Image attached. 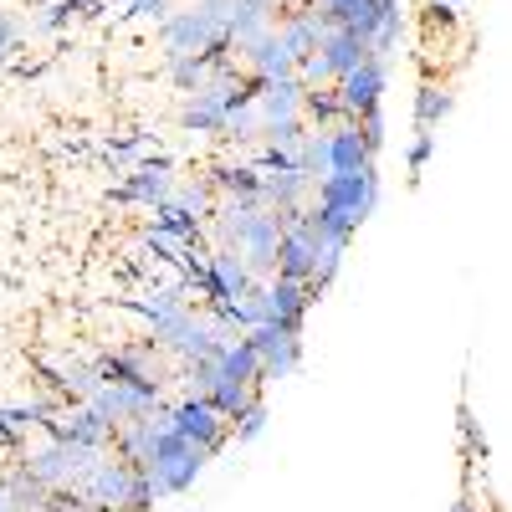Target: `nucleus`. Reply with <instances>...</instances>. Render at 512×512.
<instances>
[{"instance_id": "1", "label": "nucleus", "mask_w": 512, "mask_h": 512, "mask_svg": "<svg viewBox=\"0 0 512 512\" xmlns=\"http://www.w3.org/2000/svg\"><path fill=\"white\" fill-rule=\"evenodd\" d=\"M159 47H164V57H205L210 67H216V62L231 57V31H226L221 16L200 11L190 0L185 11H169L159 21Z\"/></svg>"}, {"instance_id": "2", "label": "nucleus", "mask_w": 512, "mask_h": 512, "mask_svg": "<svg viewBox=\"0 0 512 512\" xmlns=\"http://www.w3.org/2000/svg\"><path fill=\"white\" fill-rule=\"evenodd\" d=\"M205 461H210V451L205 446H195V441H185L175 425L154 441V451H149V482H154V492L159 497H185L195 482H200V472H205Z\"/></svg>"}, {"instance_id": "3", "label": "nucleus", "mask_w": 512, "mask_h": 512, "mask_svg": "<svg viewBox=\"0 0 512 512\" xmlns=\"http://www.w3.org/2000/svg\"><path fill=\"white\" fill-rule=\"evenodd\" d=\"M103 456H108V451L72 446V441H62V436H47L41 446H31V451H26V477H31V482H41L47 492H72V487H77L82 477H88Z\"/></svg>"}, {"instance_id": "4", "label": "nucleus", "mask_w": 512, "mask_h": 512, "mask_svg": "<svg viewBox=\"0 0 512 512\" xmlns=\"http://www.w3.org/2000/svg\"><path fill=\"white\" fill-rule=\"evenodd\" d=\"M313 190H318L313 205H328V210H338L349 226H364V221L374 216L384 185H379V169L369 164V169H359V175H323Z\"/></svg>"}, {"instance_id": "5", "label": "nucleus", "mask_w": 512, "mask_h": 512, "mask_svg": "<svg viewBox=\"0 0 512 512\" xmlns=\"http://www.w3.org/2000/svg\"><path fill=\"white\" fill-rule=\"evenodd\" d=\"M246 344L262 359V384L267 379H292L303 364V328H282V323H256L241 333Z\"/></svg>"}, {"instance_id": "6", "label": "nucleus", "mask_w": 512, "mask_h": 512, "mask_svg": "<svg viewBox=\"0 0 512 512\" xmlns=\"http://www.w3.org/2000/svg\"><path fill=\"white\" fill-rule=\"evenodd\" d=\"M134 472H139V466H128L118 456H103L93 472L72 487V497L88 507V512H123L128 507V492H134Z\"/></svg>"}, {"instance_id": "7", "label": "nucleus", "mask_w": 512, "mask_h": 512, "mask_svg": "<svg viewBox=\"0 0 512 512\" xmlns=\"http://www.w3.org/2000/svg\"><path fill=\"white\" fill-rule=\"evenodd\" d=\"M169 420H175V431L195 446H205L210 456H216L226 441H231V420L210 405L205 395H180V400H169Z\"/></svg>"}, {"instance_id": "8", "label": "nucleus", "mask_w": 512, "mask_h": 512, "mask_svg": "<svg viewBox=\"0 0 512 512\" xmlns=\"http://www.w3.org/2000/svg\"><path fill=\"white\" fill-rule=\"evenodd\" d=\"M226 338H236L221 318H210V313H200V308H190V318L169 333V338H159V349L169 354V359H180V364H190V359H216L221 354V344Z\"/></svg>"}, {"instance_id": "9", "label": "nucleus", "mask_w": 512, "mask_h": 512, "mask_svg": "<svg viewBox=\"0 0 512 512\" xmlns=\"http://www.w3.org/2000/svg\"><path fill=\"white\" fill-rule=\"evenodd\" d=\"M256 303H262V323H282V328H303V318L313 313V287L308 282H287V277H267L256 282Z\"/></svg>"}, {"instance_id": "10", "label": "nucleus", "mask_w": 512, "mask_h": 512, "mask_svg": "<svg viewBox=\"0 0 512 512\" xmlns=\"http://www.w3.org/2000/svg\"><path fill=\"white\" fill-rule=\"evenodd\" d=\"M256 287V277L246 272V262L236 251H226V246H210L205 251V303L210 308H221V303H236V297H246Z\"/></svg>"}, {"instance_id": "11", "label": "nucleus", "mask_w": 512, "mask_h": 512, "mask_svg": "<svg viewBox=\"0 0 512 512\" xmlns=\"http://www.w3.org/2000/svg\"><path fill=\"white\" fill-rule=\"evenodd\" d=\"M384 82H390V67H379V62L369 57V62H359L354 72L333 77V98H338V108H344L349 118H359V113H369V108L384 103Z\"/></svg>"}, {"instance_id": "12", "label": "nucleus", "mask_w": 512, "mask_h": 512, "mask_svg": "<svg viewBox=\"0 0 512 512\" xmlns=\"http://www.w3.org/2000/svg\"><path fill=\"white\" fill-rule=\"evenodd\" d=\"M47 431L72 441V446H93V451H108L113 446V425L93 410V405H67V410H52L47 415Z\"/></svg>"}, {"instance_id": "13", "label": "nucleus", "mask_w": 512, "mask_h": 512, "mask_svg": "<svg viewBox=\"0 0 512 512\" xmlns=\"http://www.w3.org/2000/svg\"><path fill=\"white\" fill-rule=\"evenodd\" d=\"M169 190H175V164H169V159H144V164H134L123 175L118 200H128V205H159V200H169Z\"/></svg>"}, {"instance_id": "14", "label": "nucleus", "mask_w": 512, "mask_h": 512, "mask_svg": "<svg viewBox=\"0 0 512 512\" xmlns=\"http://www.w3.org/2000/svg\"><path fill=\"white\" fill-rule=\"evenodd\" d=\"M272 31L282 36V47L292 52V62H303V57L318 52V41H323V31H328V16L313 11V6H297V11H282Z\"/></svg>"}, {"instance_id": "15", "label": "nucleus", "mask_w": 512, "mask_h": 512, "mask_svg": "<svg viewBox=\"0 0 512 512\" xmlns=\"http://www.w3.org/2000/svg\"><path fill=\"white\" fill-rule=\"evenodd\" d=\"M241 72L251 77V82H272V77H292V52L282 47V36L277 31H262V36H256L251 41V47H241Z\"/></svg>"}, {"instance_id": "16", "label": "nucleus", "mask_w": 512, "mask_h": 512, "mask_svg": "<svg viewBox=\"0 0 512 512\" xmlns=\"http://www.w3.org/2000/svg\"><path fill=\"white\" fill-rule=\"evenodd\" d=\"M297 108H303V82H297V77L256 82V113H262V128L267 123H303Z\"/></svg>"}, {"instance_id": "17", "label": "nucleus", "mask_w": 512, "mask_h": 512, "mask_svg": "<svg viewBox=\"0 0 512 512\" xmlns=\"http://www.w3.org/2000/svg\"><path fill=\"white\" fill-rule=\"evenodd\" d=\"M205 185L216 190V200H231V205H262V175L246 164V159H236V164H216L205 175Z\"/></svg>"}, {"instance_id": "18", "label": "nucleus", "mask_w": 512, "mask_h": 512, "mask_svg": "<svg viewBox=\"0 0 512 512\" xmlns=\"http://www.w3.org/2000/svg\"><path fill=\"white\" fill-rule=\"evenodd\" d=\"M369 164H374V154L359 139V123L354 118L333 123L328 128V175H359V169H369Z\"/></svg>"}, {"instance_id": "19", "label": "nucleus", "mask_w": 512, "mask_h": 512, "mask_svg": "<svg viewBox=\"0 0 512 512\" xmlns=\"http://www.w3.org/2000/svg\"><path fill=\"white\" fill-rule=\"evenodd\" d=\"M277 26V6L272 0H236L231 6V16H226V31H231V52H241V47H251L262 31H272Z\"/></svg>"}, {"instance_id": "20", "label": "nucleus", "mask_w": 512, "mask_h": 512, "mask_svg": "<svg viewBox=\"0 0 512 512\" xmlns=\"http://www.w3.org/2000/svg\"><path fill=\"white\" fill-rule=\"evenodd\" d=\"M313 195V180L303 175V169H282V175H262V210H277V216H287V210H303Z\"/></svg>"}, {"instance_id": "21", "label": "nucleus", "mask_w": 512, "mask_h": 512, "mask_svg": "<svg viewBox=\"0 0 512 512\" xmlns=\"http://www.w3.org/2000/svg\"><path fill=\"white\" fill-rule=\"evenodd\" d=\"M318 57L328 62L333 77H344V72H354L359 62H369V47H364L354 31H344V26L328 21V31H323V41H318Z\"/></svg>"}, {"instance_id": "22", "label": "nucleus", "mask_w": 512, "mask_h": 512, "mask_svg": "<svg viewBox=\"0 0 512 512\" xmlns=\"http://www.w3.org/2000/svg\"><path fill=\"white\" fill-rule=\"evenodd\" d=\"M216 374L221 379H236V384H256L262 390V359H256V349L246 344V338H226L221 354H216Z\"/></svg>"}, {"instance_id": "23", "label": "nucleus", "mask_w": 512, "mask_h": 512, "mask_svg": "<svg viewBox=\"0 0 512 512\" xmlns=\"http://www.w3.org/2000/svg\"><path fill=\"white\" fill-rule=\"evenodd\" d=\"M451 108H456V93L451 88H441V82H420L415 88V128H436L451 118Z\"/></svg>"}, {"instance_id": "24", "label": "nucleus", "mask_w": 512, "mask_h": 512, "mask_svg": "<svg viewBox=\"0 0 512 512\" xmlns=\"http://www.w3.org/2000/svg\"><path fill=\"white\" fill-rule=\"evenodd\" d=\"M297 118H303V128H333V123H344L349 113L338 108L333 82H328V88H303V108H297Z\"/></svg>"}, {"instance_id": "25", "label": "nucleus", "mask_w": 512, "mask_h": 512, "mask_svg": "<svg viewBox=\"0 0 512 512\" xmlns=\"http://www.w3.org/2000/svg\"><path fill=\"white\" fill-rule=\"evenodd\" d=\"M297 169L318 185L328 175V128H303V144H297Z\"/></svg>"}, {"instance_id": "26", "label": "nucleus", "mask_w": 512, "mask_h": 512, "mask_svg": "<svg viewBox=\"0 0 512 512\" xmlns=\"http://www.w3.org/2000/svg\"><path fill=\"white\" fill-rule=\"evenodd\" d=\"M256 395H262V390H256V384H236V379H216V384H210V390H205V400L216 405V410H221L226 420H236V415H241V410H246V405H251Z\"/></svg>"}, {"instance_id": "27", "label": "nucleus", "mask_w": 512, "mask_h": 512, "mask_svg": "<svg viewBox=\"0 0 512 512\" xmlns=\"http://www.w3.org/2000/svg\"><path fill=\"white\" fill-rule=\"evenodd\" d=\"M154 226L169 236H185V241H205V221H195L190 210H180L175 200H159L154 205Z\"/></svg>"}, {"instance_id": "28", "label": "nucleus", "mask_w": 512, "mask_h": 512, "mask_svg": "<svg viewBox=\"0 0 512 512\" xmlns=\"http://www.w3.org/2000/svg\"><path fill=\"white\" fill-rule=\"evenodd\" d=\"M221 139H226V144H236V149L262 144V113H256V103H246V108H236V113L226 118Z\"/></svg>"}, {"instance_id": "29", "label": "nucleus", "mask_w": 512, "mask_h": 512, "mask_svg": "<svg viewBox=\"0 0 512 512\" xmlns=\"http://www.w3.org/2000/svg\"><path fill=\"white\" fill-rule=\"evenodd\" d=\"M169 200H175L180 210H190L195 221H205L210 210H216V190H210L205 180H175V190H169Z\"/></svg>"}, {"instance_id": "30", "label": "nucleus", "mask_w": 512, "mask_h": 512, "mask_svg": "<svg viewBox=\"0 0 512 512\" xmlns=\"http://www.w3.org/2000/svg\"><path fill=\"white\" fill-rule=\"evenodd\" d=\"M164 62H169V82H175L180 93H195L200 82L210 77V62H205V57H164ZM226 62H231V57H226Z\"/></svg>"}, {"instance_id": "31", "label": "nucleus", "mask_w": 512, "mask_h": 512, "mask_svg": "<svg viewBox=\"0 0 512 512\" xmlns=\"http://www.w3.org/2000/svg\"><path fill=\"white\" fill-rule=\"evenodd\" d=\"M267 420H272V410H267V400H262V395H256V400L231 420V431H236V441H256V436L267 431Z\"/></svg>"}, {"instance_id": "32", "label": "nucleus", "mask_w": 512, "mask_h": 512, "mask_svg": "<svg viewBox=\"0 0 512 512\" xmlns=\"http://www.w3.org/2000/svg\"><path fill=\"white\" fill-rule=\"evenodd\" d=\"M456 431H461L466 456H472V461H487V436H482V420H477V410H472V405H461V415H456Z\"/></svg>"}, {"instance_id": "33", "label": "nucleus", "mask_w": 512, "mask_h": 512, "mask_svg": "<svg viewBox=\"0 0 512 512\" xmlns=\"http://www.w3.org/2000/svg\"><path fill=\"white\" fill-rule=\"evenodd\" d=\"M431 149H436V134H431V128H415V139H410V149H405L410 180H420V169L431 164Z\"/></svg>"}, {"instance_id": "34", "label": "nucleus", "mask_w": 512, "mask_h": 512, "mask_svg": "<svg viewBox=\"0 0 512 512\" xmlns=\"http://www.w3.org/2000/svg\"><path fill=\"white\" fill-rule=\"evenodd\" d=\"M354 123H359L364 149H369V154H379V149H384V108H369V113H359Z\"/></svg>"}, {"instance_id": "35", "label": "nucleus", "mask_w": 512, "mask_h": 512, "mask_svg": "<svg viewBox=\"0 0 512 512\" xmlns=\"http://www.w3.org/2000/svg\"><path fill=\"white\" fill-rule=\"evenodd\" d=\"M169 11H175L169 0H123L118 16H128V21H164Z\"/></svg>"}, {"instance_id": "36", "label": "nucleus", "mask_w": 512, "mask_h": 512, "mask_svg": "<svg viewBox=\"0 0 512 512\" xmlns=\"http://www.w3.org/2000/svg\"><path fill=\"white\" fill-rule=\"evenodd\" d=\"M144 144H149V134H128V139H118V144H108L103 154H108V159H134V154H139Z\"/></svg>"}, {"instance_id": "37", "label": "nucleus", "mask_w": 512, "mask_h": 512, "mask_svg": "<svg viewBox=\"0 0 512 512\" xmlns=\"http://www.w3.org/2000/svg\"><path fill=\"white\" fill-rule=\"evenodd\" d=\"M349 6H354V0H318V11H323L328 21H338V16H344V11H349Z\"/></svg>"}, {"instance_id": "38", "label": "nucleus", "mask_w": 512, "mask_h": 512, "mask_svg": "<svg viewBox=\"0 0 512 512\" xmlns=\"http://www.w3.org/2000/svg\"><path fill=\"white\" fill-rule=\"evenodd\" d=\"M0 446H6V451H16V446H21V441L11 436V425H6V420H0Z\"/></svg>"}, {"instance_id": "39", "label": "nucleus", "mask_w": 512, "mask_h": 512, "mask_svg": "<svg viewBox=\"0 0 512 512\" xmlns=\"http://www.w3.org/2000/svg\"><path fill=\"white\" fill-rule=\"evenodd\" d=\"M0 512H16V502H11V492H6V482H0Z\"/></svg>"}, {"instance_id": "40", "label": "nucleus", "mask_w": 512, "mask_h": 512, "mask_svg": "<svg viewBox=\"0 0 512 512\" xmlns=\"http://www.w3.org/2000/svg\"><path fill=\"white\" fill-rule=\"evenodd\" d=\"M451 512H477V502H472V492H466V497H461V502H456Z\"/></svg>"}, {"instance_id": "41", "label": "nucleus", "mask_w": 512, "mask_h": 512, "mask_svg": "<svg viewBox=\"0 0 512 512\" xmlns=\"http://www.w3.org/2000/svg\"><path fill=\"white\" fill-rule=\"evenodd\" d=\"M272 6H282V11H297V6H308V0H272Z\"/></svg>"}, {"instance_id": "42", "label": "nucleus", "mask_w": 512, "mask_h": 512, "mask_svg": "<svg viewBox=\"0 0 512 512\" xmlns=\"http://www.w3.org/2000/svg\"><path fill=\"white\" fill-rule=\"evenodd\" d=\"M436 6H441V11H456V6H466V0H436Z\"/></svg>"}]
</instances>
